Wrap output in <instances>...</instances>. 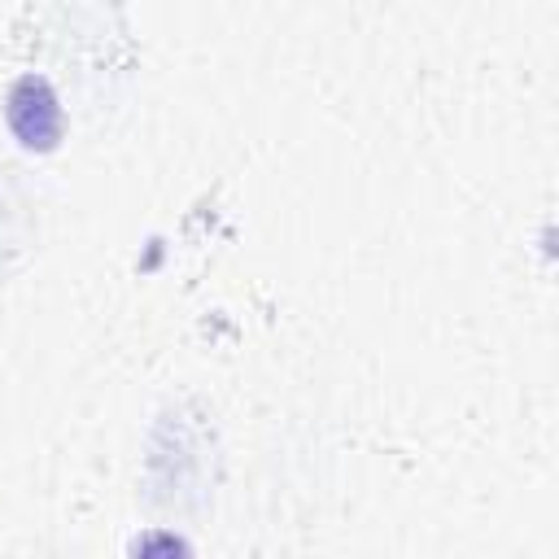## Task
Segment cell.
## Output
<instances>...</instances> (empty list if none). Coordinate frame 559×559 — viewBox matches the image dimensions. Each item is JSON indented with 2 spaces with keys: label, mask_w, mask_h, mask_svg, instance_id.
Returning a JSON list of instances; mask_svg holds the SVG:
<instances>
[{
  "label": "cell",
  "mask_w": 559,
  "mask_h": 559,
  "mask_svg": "<svg viewBox=\"0 0 559 559\" xmlns=\"http://www.w3.org/2000/svg\"><path fill=\"white\" fill-rule=\"evenodd\" d=\"M4 118H9V131L17 135V144L31 153H48L61 140V100L48 87V79H39V74H26L9 87Z\"/></svg>",
  "instance_id": "6da1fadb"
}]
</instances>
